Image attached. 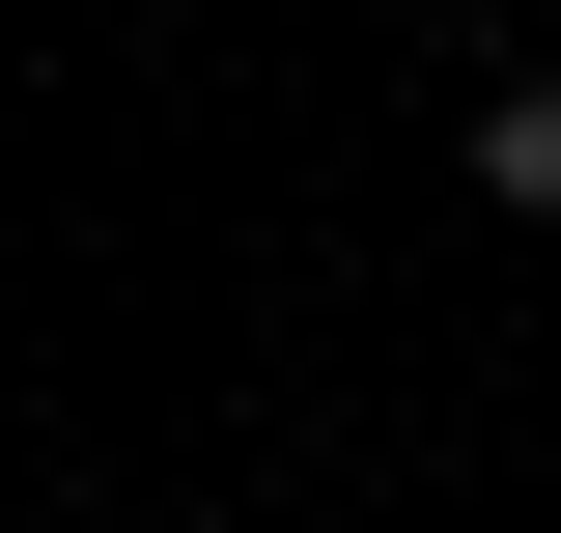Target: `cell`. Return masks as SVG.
Returning a JSON list of instances; mask_svg holds the SVG:
<instances>
[{
	"mask_svg": "<svg viewBox=\"0 0 561 533\" xmlns=\"http://www.w3.org/2000/svg\"><path fill=\"white\" fill-rule=\"evenodd\" d=\"M449 140H478V197H505V225H561V84H534V57H505Z\"/></svg>",
	"mask_w": 561,
	"mask_h": 533,
	"instance_id": "cell-1",
	"label": "cell"
},
{
	"mask_svg": "<svg viewBox=\"0 0 561 533\" xmlns=\"http://www.w3.org/2000/svg\"><path fill=\"white\" fill-rule=\"evenodd\" d=\"M0 533H28V506H0Z\"/></svg>",
	"mask_w": 561,
	"mask_h": 533,
	"instance_id": "cell-2",
	"label": "cell"
}]
</instances>
